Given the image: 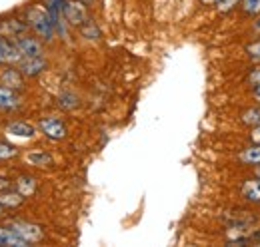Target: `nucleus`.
Segmentation results:
<instances>
[{
    "instance_id": "nucleus-1",
    "label": "nucleus",
    "mask_w": 260,
    "mask_h": 247,
    "mask_svg": "<svg viewBox=\"0 0 260 247\" xmlns=\"http://www.w3.org/2000/svg\"><path fill=\"white\" fill-rule=\"evenodd\" d=\"M26 20L36 30V34H40L44 40H52V36H54V22H52V18H50V14L46 10H42L40 6L28 8Z\"/></svg>"
},
{
    "instance_id": "nucleus-2",
    "label": "nucleus",
    "mask_w": 260,
    "mask_h": 247,
    "mask_svg": "<svg viewBox=\"0 0 260 247\" xmlns=\"http://www.w3.org/2000/svg\"><path fill=\"white\" fill-rule=\"evenodd\" d=\"M60 14L64 16L68 24H74V26H80L88 18V12H86V6L82 4V0H62Z\"/></svg>"
},
{
    "instance_id": "nucleus-3",
    "label": "nucleus",
    "mask_w": 260,
    "mask_h": 247,
    "mask_svg": "<svg viewBox=\"0 0 260 247\" xmlns=\"http://www.w3.org/2000/svg\"><path fill=\"white\" fill-rule=\"evenodd\" d=\"M8 227H10L20 239H24L26 243H34V241H40V239H42V227L36 225V223H30V221H22V219L10 221Z\"/></svg>"
},
{
    "instance_id": "nucleus-4",
    "label": "nucleus",
    "mask_w": 260,
    "mask_h": 247,
    "mask_svg": "<svg viewBox=\"0 0 260 247\" xmlns=\"http://www.w3.org/2000/svg\"><path fill=\"white\" fill-rule=\"evenodd\" d=\"M16 50L20 52V56L24 58H36V56H42V44L40 40L36 38H28V36H22L16 40Z\"/></svg>"
},
{
    "instance_id": "nucleus-5",
    "label": "nucleus",
    "mask_w": 260,
    "mask_h": 247,
    "mask_svg": "<svg viewBox=\"0 0 260 247\" xmlns=\"http://www.w3.org/2000/svg\"><path fill=\"white\" fill-rule=\"evenodd\" d=\"M40 130L50 140H62L66 136V126L58 118H44V120H40Z\"/></svg>"
},
{
    "instance_id": "nucleus-6",
    "label": "nucleus",
    "mask_w": 260,
    "mask_h": 247,
    "mask_svg": "<svg viewBox=\"0 0 260 247\" xmlns=\"http://www.w3.org/2000/svg\"><path fill=\"white\" fill-rule=\"evenodd\" d=\"M20 72L26 74V76H38L44 68H46V60L42 56H36V58H24L20 56Z\"/></svg>"
},
{
    "instance_id": "nucleus-7",
    "label": "nucleus",
    "mask_w": 260,
    "mask_h": 247,
    "mask_svg": "<svg viewBox=\"0 0 260 247\" xmlns=\"http://www.w3.org/2000/svg\"><path fill=\"white\" fill-rule=\"evenodd\" d=\"M20 106V96L8 86H0V108L2 110H16Z\"/></svg>"
},
{
    "instance_id": "nucleus-8",
    "label": "nucleus",
    "mask_w": 260,
    "mask_h": 247,
    "mask_svg": "<svg viewBox=\"0 0 260 247\" xmlns=\"http://www.w3.org/2000/svg\"><path fill=\"white\" fill-rule=\"evenodd\" d=\"M18 60H20V52L16 50V46L0 38V64H4V62H18Z\"/></svg>"
},
{
    "instance_id": "nucleus-9",
    "label": "nucleus",
    "mask_w": 260,
    "mask_h": 247,
    "mask_svg": "<svg viewBox=\"0 0 260 247\" xmlns=\"http://www.w3.org/2000/svg\"><path fill=\"white\" fill-rule=\"evenodd\" d=\"M6 134L16 136V138H26V140H30V138H34V128L24 122H14L6 128Z\"/></svg>"
},
{
    "instance_id": "nucleus-10",
    "label": "nucleus",
    "mask_w": 260,
    "mask_h": 247,
    "mask_svg": "<svg viewBox=\"0 0 260 247\" xmlns=\"http://www.w3.org/2000/svg\"><path fill=\"white\" fill-rule=\"evenodd\" d=\"M242 195H244L248 201L260 203V178L244 182V185H242Z\"/></svg>"
},
{
    "instance_id": "nucleus-11",
    "label": "nucleus",
    "mask_w": 260,
    "mask_h": 247,
    "mask_svg": "<svg viewBox=\"0 0 260 247\" xmlns=\"http://www.w3.org/2000/svg\"><path fill=\"white\" fill-rule=\"evenodd\" d=\"M0 245H12V247H22L26 245L24 239H20L10 227H0Z\"/></svg>"
},
{
    "instance_id": "nucleus-12",
    "label": "nucleus",
    "mask_w": 260,
    "mask_h": 247,
    "mask_svg": "<svg viewBox=\"0 0 260 247\" xmlns=\"http://www.w3.org/2000/svg\"><path fill=\"white\" fill-rule=\"evenodd\" d=\"M24 201V195H20L18 191H0V205L2 208H18Z\"/></svg>"
},
{
    "instance_id": "nucleus-13",
    "label": "nucleus",
    "mask_w": 260,
    "mask_h": 247,
    "mask_svg": "<svg viewBox=\"0 0 260 247\" xmlns=\"http://www.w3.org/2000/svg\"><path fill=\"white\" fill-rule=\"evenodd\" d=\"M16 191L24 197H30L34 191H36V180L30 178V176H20L16 180Z\"/></svg>"
},
{
    "instance_id": "nucleus-14",
    "label": "nucleus",
    "mask_w": 260,
    "mask_h": 247,
    "mask_svg": "<svg viewBox=\"0 0 260 247\" xmlns=\"http://www.w3.org/2000/svg\"><path fill=\"white\" fill-rule=\"evenodd\" d=\"M2 84L8 86V88H20V86H22L20 72H16V70H6V72L2 74Z\"/></svg>"
},
{
    "instance_id": "nucleus-15",
    "label": "nucleus",
    "mask_w": 260,
    "mask_h": 247,
    "mask_svg": "<svg viewBox=\"0 0 260 247\" xmlns=\"http://www.w3.org/2000/svg\"><path fill=\"white\" fill-rule=\"evenodd\" d=\"M240 159H242L244 163H250V166H258V163H260V144H258V146H252V148H248V150H244V152L240 154Z\"/></svg>"
},
{
    "instance_id": "nucleus-16",
    "label": "nucleus",
    "mask_w": 260,
    "mask_h": 247,
    "mask_svg": "<svg viewBox=\"0 0 260 247\" xmlns=\"http://www.w3.org/2000/svg\"><path fill=\"white\" fill-rule=\"evenodd\" d=\"M30 166H50L52 163V155L44 154V152H30L26 155Z\"/></svg>"
},
{
    "instance_id": "nucleus-17",
    "label": "nucleus",
    "mask_w": 260,
    "mask_h": 247,
    "mask_svg": "<svg viewBox=\"0 0 260 247\" xmlns=\"http://www.w3.org/2000/svg\"><path fill=\"white\" fill-rule=\"evenodd\" d=\"M80 32H82V36H84V38H90V40L100 38V30H98V26L92 22V20H88V18L80 24Z\"/></svg>"
},
{
    "instance_id": "nucleus-18",
    "label": "nucleus",
    "mask_w": 260,
    "mask_h": 247,
    "mask_svg": "<svg viewBox=\"0 0 260 247\" xmlns=\"http://www.w3.org/2000/svg\"><path fill=\"white\" fill-rule=\"evenodd\" d=\"M242 120H244V124H248V126H258L260 124V108H250L248 112H244Z\"/></svg>"
},
{
    "instance_id": "nucleus-19",
    "label": "nucleus",
    "mask_w": 260,
    "mask_h": 247,
    "mask_svg": "<svg viewBox=\"0 0 260 247\" xmlns=\"http://www.w3.org/2000/svg\"><path fill=\"white\" fill-rule=\"evenodd\" d=\"M250 84H252V92H254V98L260 102V66L254 68L250 72Z\"/></svg>"
},
{
    "instance_id": "nucleus-20",
    "label": "nucleus",
    "mask_w": 260,
    "mask_h": 247,
    "mask_svg": "<svg viewBox=\"0 0 260 247\" xmlns=\"http://www.w3.org/2000/svg\"><path fill=\"white\" fill-rule=\"evenodd\" d=\"M14 155H18V150L14 146L0 142V159H8V157H14Z\"/></svg>"
},
{
    "instance_id": "nucleus-21",
    "label": "nucleus",
    "mask_w": 260,
    "mask_h": 247,
    "mask_svg": "<svg viewBox=\"0 0 260 247\" xmlns=\"http://www.w3.org/2000/svg\"><path fill=\"white\" fill-rule=\"evenodd\" d=\"M242 8L246 14H260V0H242Z\"/></svg>"
},
{
    "instance_id": "nucleus-22",
    "label": "nucleus",
    "mask_w": 260,
    "mask_h": 247,
    "mask_svg": "<svg viewBox=\"0 0 260 247\" xmlns=\"http://www.w3.org/2000/svg\"><path fill=\"white\" fill-rule=\"evenodd\" d=\"M248 56L254 62H260V42H254L248 46Z\"/></svg>"
},
{
    "instance_id": "nucleus-23",
    "label": "nucleus",
    "mask_w": 260,
    "mask_h": 247,
    "mask_svg": "<svg viewBox=\"0 0 260 247\" xmlns=\"http://www.w3.org/2000/svg\"><path fill=\"white\" fill-rule=\"evenodd\" d=\"M218 2V8L222 10V12H228L230 8H234L236 4H238V0H216Z\"/></svg>"
},
{
    "instance_id": "nucleus-24",
    "label": "nucleus",
    "mask_w": 260,
    "mask_h": 247,
    "mask_svg": "<svg viewBox=\"0 0 260 247\" xmlns=\"http://www.w3.org/2000/svg\"><path fill=\"white\" fill-rule=\"evenodd\" d=\"M252 142H254V144H260V124L254 126V130H252Z\"/></svg>"
},
{
    "instance_id": "nucleus-25",
    "label": "nucleus",
    "mask_w": 260,
    "mask_h": 247,
    "mask_svg": "<svg viewBox=\"0 0 260 247\" xmlns=\"http://www.w3.org/2000/svg\"><path fill=\"white\" fill-rule=\"evenodd\" d=\"M4 189H10V182L4 180V178H0V191H4Z\"/></svg>"
},
{
    "instance_id": "nucleus-26",
    "label": "nucleus",
    "mask_w": 260,
    "mask_h": 247,
    "mask_svg": "<svg viewBox=\"0 0 260 247\" xmlns=\"http://www.w3.org/2000/svg\"><path fill=\"white\" fill-rule=\"evenodd\" d=\"M200 2H204V4H214L216 0H200Z\"/></svg>"
},
{
    "instance_id": "nucleus-27",
    "label": "nucleus",
    "mask_w": 260,
    "mask_h": 247,
    "mask_svg": "<svg viewBox=\"0 0 260 247\" xmlns=\"http://www.w3.org/2000/svg\"><path fill=\"white\" fill-rule=\"evenodd\" d=\"M254 28H256V30L260 32V18H258V22H256V24H254Z\"/></svg>"
},
{
    "instance_id": "nucleus-28",
    "label": "nucleus",
    "mask_w": 260,
    "mask_h": 247,
    "mask_svg": "<svg viewBox=\"0 0 260 247\" xmlns=\"http://www.w3.org/2000/svg\"><path fill=\"white\" fill-rule=\"evenodd\" d=\"M0 216H2V205H0Z\"/></svg>"
},
{
    "instance_id": "nucleus-29",
    "label": "nucleus",
    "mask_w": 260,
    "mask_h": 247,
    "mask_svg": "<svg viewBox=\"0 0 260 247\" xmlns=\"http://www.w3.org/2000/svg\"><path fill=\"white\" fill-rule=\"evenodd\" d=\"M82 2H92V0H82Z\"/></svg>"
},
{
    "instance_id": "nucleus-30",
    "label": "nucleus",
    "mask_w": 260,
    "mask_h": 247,
    "mask_svg": "<svg viewBox=\"0 0 260 247\" xmlns=\"http://www.w3.org/2000/svg\"><path fill=\"white\" fill-rule=\"evenodd\" d=\"M258 176H260V168H258Z\"/></svg>"
}]
</instances>
